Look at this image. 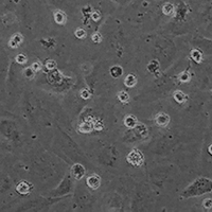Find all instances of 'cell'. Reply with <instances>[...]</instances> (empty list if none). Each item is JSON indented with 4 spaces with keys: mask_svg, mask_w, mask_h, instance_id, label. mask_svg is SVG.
Returning <instances> with one entry per match:
<instances>
[{
    "mask_svg": "<svg viewBox=\"0 0 212 212\" xmlns=\"http://www.w3.org/2000/svg\"><path fill=\"white\" fill-rule=\"evenodd\" d=\"M143 160H144V157H143L142 153L136 150L130 153L127 156V161L131 163L133 165H135V167H139V165L142 164Z\"/></svg>",
    "mask_w": 212,
    "mask_h": 212,
    "instance_id": "1",
    "label": "cell"
},
{
    "mask_svg": "<svg viewBox=\"0 0 212 212\" xmlns=\"http://www.w3.org/2000/svg\"><path fill=\"white\" fill-rule=\"evenodd\" d=\"M71 173H72V175H73L74 178L81 179L82 177L84 176V174H85V169L83 168V165L77 163V164H74L73 167H72Z\"/></svg>",
    "mask_w": 212,
    "mask_h": 212,
    "instance_id": "2",
    "label": "cell"
},
{
    "mask_svg": "<svg viewBox=\"0 0 212 212\" xmlns=\"http://www.w3.org/2000/svg\"><path fill=\"white\" fill-rule=\"evenodd\" d=\"M155 121L159 126H167L168 124H169V122H170V117L168 116L167 114L160 113V114H158L157 116H156Z\"/></svg>",
    "mask_w": 212,
    "mask_h": 212,
    "instance_id": "3",
    "label": "cell"
},
{
    "mask_svg": "<svg viewBox=\"0 0 212 212\" xmlns=\"http://www.w3.org/2000/svg\"><path fill=\"white\" fill-rule=\"evenodd\" d=\"M23 35L19 34V33H16L11 37V39H10V41H9V45L11 48H18L19 45L23 43Z\"/></svg>",
    "mask_w": 212,
    "mask_h": 212,
    "instance_id": "4",
    "label": "cell"
},
{
    "mask_svg": "<svg viewBox=\"0 0 212 212\" xmlns=\"http://www.w3.org/2000/svg\"><path fill=\"white\" fill-rule=\"evenodd\" d=\"M100 182H101V180H100L98 175H91L87 178V185L91 189H98L100 187Z\"/></svg>",
    "mask_w": 212,
    "mask_h": 212,
    "instance_id": "5",
    "label": "cell"
},
{
    "mask_svg": "<svg viewBox=\"0 0 212 212\" xmlns=\"http://www.w3.org/2000/svg\"><path fill=\"white\" fill-rule=\"evenodd\" d=\"M16 190L20 194H28L31 190V186L27 181H20L16 186Z\"/></svg>",
    "mask_w": 212,
    "mask_h": 212,
    "instance_id": "6",
    "label": "cell"
},
{
    "mask_svg": "<svg viewBox=\"0 0 212 212\" xmlns=\"http://www.w3.org/2000/svg\"><path fill=\"white\" fill-rule=\"evenodd\" d=\"M124 124H125V126H127V127L133 128L137 125V119H136L134 116H131L130 114V116L125 117V119H124Z\"/></svg>",
    "mask_w": 212,
    "mask_h": 212,
    "instance_id": "7",
    "label": "cell"
},
{
    "mask_svg": "<svg viewBox=\"0 0 212 212\" xmlns=\"http://www.w3.org/2000/svg\"><path fill=\"white\" fill-rule=\"evenodd\" d=\"M136 83H137V79H136L135 75L133 74H128L127 77H125V81H124V84H125V86L127 87H134L136 85Z\"/></svg>",
    "mask_w": 212,
    "mask_h": 212,
    "instance_id": "8",
    "label": "cell"
},
{
    "mask_svg": "<svg viewBox=\"0 0 212 212\" xmlns=\"http://www.w3.org/2000/svg\"><path fill=\"white\" fill-rule=\"evenodd\" d=\"M94 123L91 122H84L80 125V131L82 133H90L92 130H94Z\"/></svg>",
    "mask_w": 212,
    "mask_h": 212,
    "instance_id": "9",
    "label": "cell"
},
{
    "mask_svg": "<svg viewBox=\"0 0 212 212\" xmlns=\"http://www.w3.org/2000/svg\"><path fill=\"white\" fill-rule=\"evenodd\" d=\"M54 19L55 21H56L57 23H60V25H63V23H66V15L63 12L60 11H56L54 13Z\"/></svg>",
    "mask_w": 212,
    "mask_h": 212,
    "instance_id": "10",
    "label": "cell"
},
{
    "mask_svg": "<svg viewBox=\"0 0 212 212\" xmlns=\"http://www.w3.org/2000/svg\"><path fill=\"white\" fill-rule=\"evenodd\" d=\"M173 97H174V99L176 100L178 103H184V102L187 100V96H186V94H185L182 91H179V90L175 91L174 94H173Z\"/></svg>",
    "mask_w": 212,
    "mask_h": 212,
    "instance_id": "11",
    "label": "cell"
},
{
    "mask_svg": "<svg viewBox=\"0 0 212 212\" xmlns=\"http://www.w3.org/2000/svg\"><path fill=\"white\" fill-rule=\"evenodd\" d=\"M191 56L193 58L194 60H195L196 63H201L202 60H203V55H202V52L199 50H192L191 51Z\"/></svg>",
    "mask_w": 212,
    "mask_h": 212,
    "instance_id": "12",
    "label": "cell"
},
{
    "mask_svg": "<svg viewBox=\"0 0 212 212\" xmlns=\"http://www.w3.org/2000/svg\"><path fill=\"white\" fill-rule=\"evenodd\" d=\"M118 99L120 102H122V103H128L130 102V96H128L127 92L125 91H120L118 94Z\"/></svg>",
    "mask_w": 212,
    "mask_h": 212,
    "instance_id": "13",
    "label": "cell"
},
{
    "mask_svg": "<svg viewBox=\"0 0 212 212\" xmlns=\"http://www.w3.org/2000/svg\"><path fill=\"white\" fill-rule=\"evenodd\" d=\"M123 70L121 67H119V66H114V67H111L110 69V74L113 75L114 77H119L121 74H122Z\"/></svg>",
    "mask_w": 212,
    "mask_h": 212,
    "instance_id": "14",
    "label": "cell"
},
{
    "mask_svg": "<svg viewBox=\"0 0 212 212\" xmlns=\"http://www.w3.org/2000/svg\"><path fill=\"white\" fill-rule=\"evenodd\" d=\"M162 12L165 14V15H171L173 12H174V6H173L171 3H167L164 6H163Z\"/></svg>",
    "mask_w": 212,
    "mask_h": 212,
    "instance_id": "15",
    "label": "cell"
},
{
    "mask_svg": "<svg viewBox=\"0 0 212 212\" xmlns=\"http://www.w3.org/2000/svg\"><path fill=\"white\" fill-rule=\"evenodd\" d=\"M16 62L18 63V64H25V63L27 62V56L25 54H18L16 56Z\"/></svg>",
    "mask_w": 212,
    "mask_h": 212,
    "instance_id": "16",
    "label": "cell"
},
{
    "mask_svg": "<svg viewBox=\"0 0 212 212\" xmlns=\"http://www.w3.org/2000/svg\"><path fill=\"white\" fill-rule=\"evenodd\" d=\"M55 66H56V63H55V60H47V63H46V67H47V69H49V70L54 69Z\"/></svg>",
    "mask_w": 212,
    "mask_h": 212,
    "instance_id": "17",
    "label": "cell"
},
{
    "mask_svg": "<svg viewBox=\"0 0 212 212\" xmlns=\"http://www.w3.org/2000/svg\"><path fill=\"white\" fill-rule=\"evenodd\" d=\"M75 36H77V38H84L85 36H86V32H85V30H83V29H77V30L75 31Z\"/></svg>",
    "mask_w": 212,
    "mask_h": 212,
    "instance_id": "18",
    "label": "cell"
},
{
    "mask_svg": "<svg viewBox=\"0 0 212 212\" xmlns=\"http://www.w3.org/2000/svg\"><path fill=\"white\" fill-rule=\"evenodd\" d=\"M203 206H204L206 209H211V208H212V199H211V198L205 199L204 203H203Z\"/></svg>",
    "mask_w": 212,
    "mask_h": 212,
    "instance_id": "19",
    "label": "cell"
},
{
    "mask_svg": "<svg viewBox=\"0 0 212 212\" xmlns=\"http://www.w3.org/2000/svg\"><path fill=\"white\" fill-rule=\"evenodd\" d=\"M180 81L181 82H189L190 81V74L188 72H182V74H180Z\"/></svg>",
    "mask_w": 212,
    "mask_h": 212,
    "instance_id": "20",
    "label": "cell"
},
{
    "mask_svg": "<svg viewBox=\"0 0 212 212\" xmlns=\"http://www.w3.org/2000/svg\"><path fill=\"white\" fill-rule=\"evenodd\" d=\"M92 40L94 41V43H101V40H102V36H101V34L100 33H94V35H92Z\"/></svg>",
    "mask_w": 212,
    "mask_h": 212,
    "instance_id": "21",
    "label": "cell"
},
{
    "mask_svg": "<svg viewBox=\"0 0 212 212\" xmlns=\"http://www.w3.org/2000/svg\"><path fill=\"white\" fill-rule=\"evenodd\" d=\"M33 69V71L34 72H37L38 70H40V68H41V66L39 63H33L32 64V67H31Z\"/></svg>",
    "mask_w": 212,
    "mask_h": 212,
    "instance_id": "22",
    "label": "cell"
},
{
    "mask_svg": "<svg viewBox=\"0 0 212 212\" xmlns=\"http://www.w3.org/2000/svg\"><path fill=\"white\" fill-rule=\"evenodd\" d=\"M81 97H82L83 99H88L89 97H90L89 91H88V90H86V89L82 90V91H81Z\"/></svg>",
    "mask_w": 212,
    "mask_h": 212,
    "instance_id": "23",
    "label": "cell"
},
{
    "mask_svg": "<svg viewBox=\"0 0 212 212\" xmlns=\"http://www.w3.org/2000/svg\"><path fill=\"white\" fill-rule=\"evenodd\" d=\"M91 17H92V19H94V20H98V19L100 18V14H99V12H94V13H92V15H91Z\"/></svg>",
    "mask_w": 212,
    "mask_h": 212,
    "instance_id": "24",
    "label": "cell"
},
{
    "mask_svg": "<svg viewBox=\"0 0 212 212\" xmlns=\"http://www.w3.org/2000/svg\"><path fill=\"white\" fill-rule=\"evenodd\" d=\"M209 152H210L211 154H212V144L210 145V147H209Z\"/></svg>",
    "mask_w": 212,
    "mask_h": 212,
    "instance_id": "25",
    "label": "cell"
}]
</instances>
